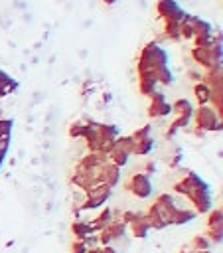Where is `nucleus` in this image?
<instances>
[{
    "label": "nucleus",
    "mask_w": 223,
    "mask_h": 253,
    "mask_svg": "<svg viewBox=\"0 0 223 253\" xmlns=\"http://www.w3.org/2000/svg\"><path fill=\"white\" fill-rule=\"evenodd\" d=\"M193 119H195V125L203 130H219L221 128L219 115H215V111L209 107H199L193 113Z\"/></svg>",
    "instance_id": "nucleus-4"
},
{
    "label": "nucleus",
    "mask_w": 223,
    "mask_h": 253,
    "mask_svg": "<svg viewBox=\"0 0 223 253\" xmlns=\"http://www.w3.org/2000/svg\"><path fill=\"white\" fill-rule=\"evenodd\" d=\"M156 12H158V16L164 18L166 22H168V20L180 22V20L186 16V12L180 8V4H178L176 0H158V4H156Z\"/></svg>",
    "instance_id": "nucleus-5"
},
{
    "label": "nucleus",
    "mask_w": 223,
    "mask_h": 253,
    "mask_svg": "<svg viewBox=\"0 0 223 253\" xmlns=\"http://www.w3.org/2000/svg\"><path fill=\"white\" fill-rule=\"evenodd\" d=\"M8 148H10V136L0 134V154H6Z\"/></svg>",
    "instance_id": "nucleus-28"
},
{
    "label": "nucleus",
    "mask_w": 223,
    "mask_h": 253,
    "mask_svg": "<svg viewBox=\"0 0 223 253\" xmlns=\"http://www.w3.org/2000/svg\"><path fill=\"white\" fill-rule=\"evenodd\" d=\"M186 196H187V200L195 206V211H199V213L207 211L209 206H211V194H209V188H207V184H205L201 178H199V180L186 192Z\"/></svg>",
    "instance_id": "nucleus-2"
},
{
    "label": "nucleus",
    "mask_w": 223,
    "mask_h": 253,
    "mask_svg": "<svg viewBox=\"0 0 223 253\" xmlns=\"http://www.w3.org/2000/svg\"><path fill=\"white\" fill-rule=\"evenodd\" d=\"M150 97H152L150 107H148V115L150 117H164V115H170L172 113V105L166 103V99H164L162 93H152Z\"/></svg>",
    "instance_id": "nucleus-8"
},
{
    "label": "nucleus",
    "mask_w": 223,
    "mask_h": 253,
    "mask_svg": "<svg viewBox=\"0 0 223 253\" xmlns=\"http://www.w3.org/2000/svg\"><path fill=\"white\" fill-rule=\"evenodd\" d=\"M111 196V188L107 184H95L89 188V196H87V202L83 204L85 210L89 208H101Z\"/></svg>",
    "instance_id": "nucleus-6"
},
{
    "label": "nucleus",
    "mask_w": 223,
    "mask_h": 253,
    "mask_svg": "<svg viewBox=\"0 0 223 253\" xmlns=\"http://www.w3.org/2000/svg\"><path fill=\"white\" fill-rule=\"evenodd\" d=\"M152 75L156 77V81H160V83H164V85L172 83V73H170V69H168V63H166V65H160V67H156Z\"/></svg>",
    "instance_id": "nucleus-18"
},
{
    "label": "nucleus",
    "mask_w": 223,
    "mask_h": 253,
    "mask_svg": "<svg viewBox=\"0 0 223 253\" xmlns=\"http://www.w3.org/2000/svg\"><path fill=\"white\" fill-rule=\"evenodd\" d=\"M152 138L150 136H146V138H140V140H132V148H130V154H138V156H142V154H148L150 150H152Z\"/></svg>",
    "instance_id": "nucleus-13"
},
{
    "label": "nucleus",
    "mask_w": 223,
    "mask_h": 253,
    "mask_svg": "<svg viewBox=\"0 0 223 253\" xmlns=\"http://www.w3.org/2000/svg\"><path fill=\"white\" fill-rule=\"evenodd\" d=\"M156 77L152 75V73H142L140 75V81H138V89H140V93L142 95H152L154 93V87H156Z\"/></svg>",
    "instance_id": "nucleus-11"
},
{
    "label": "nucleus",
    "mask_w": 223,
    "mask_h": 253,
    "mask_svg": "<svg viewBox=\"0 0 223 253\" xmlns=\"http://www.w3.org/2000/svg\"><path fill=\"white\" fill-rule=\"evenodd\" d=\"M191 245H193L195 249H199V251H201V249H207V247H209V241H207L203 235H197V237H193Z\"/></svg>",
    "instance_id": "nucleus-25"
},
{
    "label": "nucleus",
    "mask_w": 223,
    "mask_h": 253,
    "mask_svg": "<svg viewBox=\"0 0 223 253\" xmlns=\"http://www.w3.org/2000/svg\"><path fill=\"white\" fill-rule=\"evenodd\" d=\"M195 213H197V211H193V210H180V208H176L174 213L170 215V221H168V223H186V221L193 219Z\"/></svg>",
    "instance_id": "nucleus-14"
},
{
    "label": "nucleus",
    "mask_w": 223,
    "mask_h": 253,
    "mask_svg": "<svg viewBox=\"0 0 223 253\" xmlns=\"http://www.w3.org/2000/svg\"><path fill=\"white\" fill-rule=\"evenodd\" d=\"M71 231H73V235H75L77 239H85V235H87V233H91V231H93V227H91V225H87V223H83V221H73Z\"/></svg>",
    "instance_id": "nucleus-19"
},
{
    "label": "nucleus",
    "mask_w": 223,
    "mask_h": 253,
    "mask_svg": "<svg viewBox=\"0 0 223 253\" xmlns=\"http://www.w3.org/2000/svg\"><path fill=\"white\" fill-rule=\"evenodd\" d=\"M168 57H166V51L162 47H158L156 43H148L142 53H140V61H138V75L142 73H154L156 67L160 65H166Z\"/></svg>",
    "instance_id": "nucleus-1"
},
{
    "label": "nucleus",
    "mask_w": 223,
    "mask_h": 253,
    "mask_svg": "<svg viewBox=\"0 0 223 253\" xmlns=\"http://www.w3.org/2000/svg\"><path fill=\"white\" fill-rule=\"evenodd\" d=\"M146 136H150V126L148 125H144L142 128H138L136 132H132V140H140V138H146Z\"/></svg>",
    "instance_id": "nucleus-24"
},
{
    "label": "nucleus",
    "mask_w": 223,
    "mask_h": 253,
    "mask_svg": "<svg viewBox=\"0 0 223 253\" xmlns=\"http://www.w3.org/2000/svg\"><path fill=\"white\" fill-rule=\"evenodd\" d=\"M109 158H111V162L114 164V166H124L126 162H128V156H130V152L126 150V148H120V146H116V144H112V148L109 150V154H107Z\"/></svg>",
    "instance_id": "nucleus-10"
},
{
    "label": "nucleus",
    "mask_w": 223,
    "mask_h": 253,
    "mask_svg": "<svg viewBox=\"0 0 223 253\" xmlns=\"http://www.w3.org/2000/svg\"><path fill=\"white\" fill-rule=\"evenodd\" d=\"M124 188H126L130 194H134L136 198H148L150 192H152L150 178H148V174H142V172L130 174L128 180L124 182Z\"/></svg>",
    "instance_id": "nucleus-3"
},
{
    "label": "nucleus",
    "mask_w": 223,
    "mask_h": 253,
    "mask_svg": "<svg viewBox=\"0 0 223 253\" xmlns=\"http://www.w3.org/2000/svg\"><path fill=\"white\" fill-rule=\"evenodd\" d=\"M124 233V221H109L103 229H101V243L105 245V243H109L111 239H114V237H120Z\"/></svg>",
    "instance_id": "nucleus-9"
},
{
    "label": "nucleus",
    "mask_w": 223,
    "mask_h": 253,
    "mask_svg": "<svg viewBox=\"0 0 223 253\" xmlns=\"http://www.w3.org/2000/svg\"><path fill=\"white\" fill-rule=\"evenodd\" d=\"M109 221H111V210H105V211H101V215L95 219V223H93L91 227H93V229H103Z\"/></svg>",
    "instance_id": "nucleus-21"
},
{
    "label": "nucleus",
    "mask_w": 223,
    "mask_h": 253,
    "mask_svg": "<svg viewBox=\"0 0 223 253\" xmlns=\"http://www.w3.org/2000/svg\"><path fill=\"white\" fill-rule=\"evenodd\" d=\"M97 184H107L109 188L116 186L118 184V166H114L112 162H105L99 170H97Z\"/></svg>",
    "instance_id": "nucleus-7"
},
{
    "label": "nucleus",
    "mask_w": 223,
    "mask_h": 253,
    "mask_svg": "<svg viewBox=\"0 0 223 253\" xmlns=\"http://www.w3.org/2000/svg\"><path fill=\"white\" fill-rule=\"evenodd\" d=\"M4 156H6V154H0V166H2V160H4Z\"/></svg>",
    "instance_id": "nucleus-31"
},
{
    "label": "nucleus",
    "mask_w": 223,
    "mask_h": 253,
    "mask_svg": "<svg viewBox=\"0 0 223 253\" xmlns=\"http://www.w3.org/2000/svg\"><path fill=\"white\" fill-rule=\"evenodd\" d=\"M85 128H87V125L75 123V125L69 128V134H71V136H83V134H85Z\"/></svg>",
    "instance_id": "nucleus-26"
},
{
    "label": "nucleus",
    "mask_w": 223,
    "mask_h": 253,
    "mask_svg": "<svg viewBox=\"0 0 223 253\" xmlns=\"http://www.w3.org/2000/svg\"><path fill=\"white\" fill-rule=\"evenodd\" d=\"M116 0H103V4H107V6H111V4H114Z\"/></svg>",
    "instance_id": "nucleus-30"
},
{
    "label": "nucleus",
    "mask_w": 223,
    "mask_h": 253,
    "mask_svg": "<svg viewBox=\"0 0 223 253\" xmlns=\"http://www.w3.org/2000/svg\"><path fill=\"white\" fill-rule=\"evenodd\" d=\"M193 93H195V99L199 101V105H205V103L209 101V95H211L209 87H207L203 81H199V83L193 87Z\"/></svg>",
    "instance_id": "nucleus-17"
},
{
    "label": "nucleus",
    "mask_w": 223,
    "mask_h": 253,
    "mask_svg": "<svg viewBox=\"0 0 223 253\" xmlns=\"http://www.w3.org/2000/svg\"><path fill=\"white\" fill-rule=\"evenodd\" d=\"M16 87H18L16 79H12L8 73L0 71V97H6V95H8V93H12Z\"/></svg>",
    "instance_id": "nucleus-15"
},
{
    "label": "nucleus",
    "mask_w": 223,
    "mask_h": 253,
    "mask_svg": "<svg viewBox=\"0 0 223 253\" xmlns=\"http://www.w3.org/2000/svg\"><path fill=\"white\" fill-rule=\"evenodd\" d=\"M71 249H73V253H87V245H85L83 239H75Z\"/></svg>",
    "instance_id": "nucleus-27"
},
{
    "label": "nucleus",
    "mask_w": 223,
    "mask_h": 253,
    "mask_svg": "<svg viewBox=\"0 0 223 253\" xmlns=\"http://www.w3.org/2000/svg\"><path fill=\"white\" fill-rule=\"evenodd\" d=\"M101 253H116V251L111 249V247H105V249H101Z\"/></svg>",
    "instance_id": "nucleus-29"
},
{
    "label": "nucleus",
    "mask_w": 223,
    "mask_h": 253,
    "mask_svg": "<svg viewBox=\"0 0 223 253\" xmlns=\"http://www.w3.org/2000/svg\"><path fill=\"white\" fill-rule=\"evenodd\" d=\"M166 36H168L170 40H180V22L168 20V22H166Z\"/></svg>",
    "instance_id": "nucleus-20"
},
{
    "label": "nucleus",
    "mask_w": 223,
    "mask_h": 253,
    "mask_svg": "<svg viewBox=\"0 0 223 253\" xmlns=\"http://www.w3.org/2000/svg\"><path fill=\"white\" fill-rule=\"evenodd\" d=\"M221 217H223V211H221V208L213 210V211L209 213V219H207V227H221Z\"/></svg>",
    "instance_id": "nucleus-22"
},
{
    "label": "nucleus",
    "mask_w": 223,
    "mask_h": 253,
    "mask_svg": "<svg viewBox=\"0 0 223 253\" xmlns=\"http://www.w3.org/2000/svg\"><path fill=\"white\" fill-rule=\"evenodd\" d=\"M172 111L178 113V117H184V119H189L191 117V105L186 101V99H178L174 105H172Z\"/></svg>",
    "instance_id": "nucleus-16"
},
{
    "label": "nucleus",
    "mask_w": 223,
    "mask_h": 253,
    "mask_svg": "<svg viewBox=\"0 0 223 253\" xmlns=\"http://www.w3.org/2000/svg\"><path fill=\"white\" fill-rule=\"evenodd\" d=\"M12 121L10 119H0V134H4V136H10L12 134Z\"/></svg>",
    "instance_id": "nucleus-23"
},
{
    "label": "nucleus",
    "mask_w": 223,
    "mask_h": 253,
    "mask_svg": "<svg viewBox=\"0 0 223 253\" xmlns=\"http://www.w3.org/2000/svg\"><path fill=\"white\" fill-rule=\"evenodd\" d=\"M130 223H132V233H134L136 237H146V233H148L150 225H148V221H146L144 213H138Z\"/></svg>",
    "instance_id": "nucleus-12"
}]
</instances>
